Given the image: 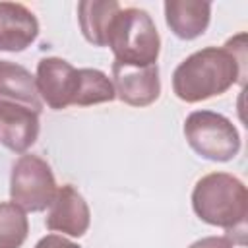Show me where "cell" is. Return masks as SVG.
Wrapping results in <instances>:
<instances>
[{
  "label": "cell",
  "instance_id": "1",
  "mask_svg": "<svg viewBox=\"0 0 248 248\" xmlns=\"http://www.w3.org/2000/svg\"><path fill=\"white\" fill-rule=\"evenodd\" d=\"M246 81V33L225 46H205L184 58L172 72V91L184 103H200Z\"/></svg>",
  "mask_w": 248,
  "mask_h": 248
},
{
  "label": "cell",
  "instance_id": "2",
  "mask_svg": "<svg viewBox=\"0 0 248 248\" xmlns=\"http://www.w3.org/2000/svg\"><path fill=\"white\" fill-rule=\"evenodd\" d=\"M194 213L211 227L244 234L248 215V190L229 172H209L192 190Z\"/></svg>",
  "mask_w": 248,
  "mask_h": 248
},
{
  "label": "cell",
  "instance_id": "3",
  "mask_svg": "<svg viewBox=\"0 0 248 248\" xmlns=\"http://www.w3.org/2000/svg\"><path fill=\"white\" fill-rule=\"evenodd\" d=\"M107 46L114 60L128 66L157 64L161 50V37L151 16L141 8H120L116 14Z\"/></svg>",
  "mask_w": 248,
  "mask_h": 248
},
{
  "label": "cell",
  "instance_id": "4",
  "mask_svg": "<svg viewBox=\"0 0 248 248\" xmlns=\"http://www.w3.org/2000/svg\"><path fill=\"white\" fill-rule=\"evenodd\" d=\"M184 138L200 157L213 163L232 161L240 151L236 126L225 114L213 110L190 112L184 120Z\"/></svg>",
  "mask_w": 248,
  "mask_h": 248
},
{
  "label": "cell",
  "instance_id": "5",
  "mask_svg": "<svg viewBox=\"0 0 248 248\" xmlns=\"http://www.w3.org/2000/svg\"><path fill=\"white\" fill-rule=\"evenodd\" d=\"M56 188L52 169L43 157L23 153L14 161L10 174V198L23 211H45L50 205Z\"/></svg>",
  "mask_w": 248,
  "mask_h": 248
},
{
  "label": "cell",
  "instance_id": "6",
  "mask_svg": "<svg viewBox=\"0 0 248 248\" xmlns=\"http://www.w3.org/2000/svg\"><path fill=\"white\" fill-rule=\"evenodd\" d=\"M78 68L58 56H46L37 62L35 83L41 101L52 110H62L74 105L78 95Z\"/></svg>",
  "mask_w": 248,
  "mask_h": 248
},
{
  "label": "cell",
  "instance_id": "7",
  "mask_svg": "<svg viewBox=\"0 0 248 248\" xmlns=\"http://www.w3.org/2000/svg\"><path fill=\"white\" fill-rule=\"evenodd\" d=\"M112 85L116 97L130 107H147L161 95L159 66H128L112 62Z\"/></svg>",
  "mask_w": 248,
  "mask_h": 248
},
{
  "label": "cell",
  "instance_id": "8",
  "mask_svg": "<svg viewBox=\"0 0 248 248\" xmlns=\"http://www.w3.org/2000/svg\"><path fill=\"white\" fill-rule=\"evenodd\" d=\"M91 223V211L85 198L72 186L64 184L56 188V194L48 205L45 225L48 231L68 236H83Z\"/></svg>",
  "mask_w": 248,
  "mask_h": 248
},
{
  "label": "cell",
  "instance_id": "9",
  "mask_svg": "<svg viewBox=\"0 0 248 248\" xmlns=\"http://www.w3.org/2000/svg\"><path fill=\"white\" fill-rule=\"evenodd\" d=\"M39 112L33 108L0 101V143L14 153H25L39 138Z\"/></svg>",
  "mask_w": 248,
  "mask_h": 248
},
{
  "label": "cell",
  "instance_id": "10",
  "mask_svg": "<svg viewBox=\"0 0 248 248\" xmlns=\"http://www.w3.org/2000/svg\"><path fill=\"white\" fill-rule=\"evenodd\" d=\"M39 37L35 14L19 2H0V50L21 52Z\"/></svg>",
  "mask_w": 248,
  "mask_h": 248
},
{
  "label": "cell",
  "instance_id": "11",
  "mask_svg": "<svg viewBox=\"0 0 248 248\" xmlns=\"http://www.w3.org/2000/svg\"><path fill=\"white\" fill-rule=\"evenodd\" d=\"M211 19V4L202 0H167L165 21L182 41L198 39L205 33Z\"/></svg>",
  "mask_w": 248,
  "mask_h": 248
},
{
  "label": "cell",
  "instance_id": "12",
  "mask_svg": "<svg viewBox=\"0 0 248 248\" xmlns=\"http://www.w3.org/2000/svg\"><path fill=\"white\" fill-rule=\"evenodd\" d=\"M0 101L19 103L35 112H41L43 108L35 76L12 60H0Z\"/></svg>",
  "mask_w": 248,
  "mask_h": 248
},
{
  "label": "cell",
  "instance_id": "13",
  "mask_svg": "<svg viewBox=\"0 0 248 248\" xmlns=\"http://www.w3.org/2000/svg\"><path fill=\"white\" fill-rule=\"evenodd\" d=\"M120 12L116 0H83L78 4L79 29L87 43L95 46H107L110 25Z\"/></svg>",
  "mask_w": 248,
  "mask_h": 248
},
{
  "label": "cell",
  "instance_id": "14",
  "mask_svg": "<svg viewBox=\"0 0 248 248\" xmlns=\"http://www.w3.org/2000/svg\"><path fill=\"white\" fill-rule=\"evenodd\" d=\"M78 76H79V81H78V95L74 105L89 107L99 103H110L116 99L114 85L105 72L95 68H79Z\"/></svg>",
  "mask_w": 248,
  "mask_h": 248
},
{
  "label": "cell",
  "instance_id": "15",
  "mask_svg": "<svg viewBox=\"0 0 248 248\" xmlns=\"http://www.w3.org/2000/svg\"><path fill=\"white\" fill-rule=\"evenodd\" d=\"M29 234L25 211L14 202H0V248H21Z\"/></svg>",
  "mask_w": 248,
  "mask_h": 248
},
{
  "label": "cell",
  "instance_id": "16",
  "mask_svg": "<svg viewBox=\"0 0 248 248\" xmlns=\"http://www.w3.org/2000/svg\"><path fill=\"white\" fill-rule=\"evenodd\" d=\"M188 248H234V240L231 236H205L192 242Z\"/></svg>",
  "mask_w": 248,
  "mask_h": 248
},
{
  "label": "cell",
  "instance_id": "17",
  "mask_svg": "<svg viewBox=\"0 0 248 248\" xmlns=\"http://www.w3.org/2000/svg\"><path fill=\"white\" fill-rule=\"evenodd\" d=\"M35 248H81V246L60 234H46L35 244Z\"/></svg>",
  "mask_w": 248,
  "mask_h": 248
}]
</instances>
